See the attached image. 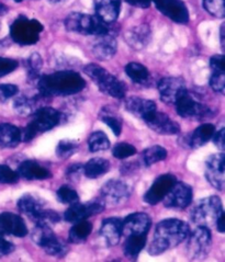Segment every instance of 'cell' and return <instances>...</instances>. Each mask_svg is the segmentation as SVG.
I'll return each instance as SVG.
<instances>
[{
    "instance_id": "obj_28",
    "label": "cell",
    "mask_w": 225,
    "mask_h": 262,
    "mask_svg": "<svg viewBox=\"0 0 225 262\" xmlns=\"http://www.w3.org/2000/svg\"><path fill=\"white\" fill-rule=\"evenodd\" d=\"M21 142V130L10 123L0 124V147L14 148Z\"/></svg>"
},
{
    "instance_id": "obj_6",
    "label": "cell",
    "mask_w": 225,
    "mask_h": 262,
    "mask_svg": "<svg viewBox=\"0 0 225 262\" xmlns=\"http://www.w3.org/2000/svg\"><path fill=\"white\" fill-rule=\"evenodd\" d=\"M222 201L219 196H209L198 202L191 212V221L198 226L210 228L215 226L220 215L223 213Z\"/></svg>"
},
{
    "instance_id": "obj_30",
    "label": "cell",
    "mask_w": 225,
    "mask_h": 262,
    "mask_svg": "<svg viewBox=\"0 0 225 262\" xmlns=\"http://www.w3.org/2000/svg\"><path fill=\"white\" fill-rule=\"evenodd\" d=\"M110 170V163L105 158H92L84 166V173L89 179H97Z\"/></svg>"
},
{
    "instance_id": "obj_31",
    "label": "cell",
    "mask_w": 225,
    "mask_h": 262,
    "mask_svg": "<svg viewBox=\"0 0 225 262\" xmlns=\"http://www.w3.org/2000/svg\"><path fill=\"white\" fill-rule=\"evenodd\" d=\"M146 244V234L143 235H129L124 243L123 250L128 258L136 259L139 252L143 250Z\"/></svg>"
},
{
    "instance_id": "obj_50",
    "label": "cell",
    "mask_w": 225,
    "mask_h": 262,
    "mask_svg": "<svg viewBox=\"0 0 225 262\" xmlns=\"http://www.w3.org/2000/svg\"><path fill=\"white\" fill-rule=\"evenodd\" d=\"M214 144L218 146L220 150H224V146H225V129L222 128L220 129L218 133H216L214 137Z\"/></svg>"
},
{
    "instance_id": "obj_13",
    "label": "cell",
    "mask_w": 225,
    "mask_h": 262,
    "mask_svg": "<svg viewBox=\"0 0 225 262\" xmlns=\"http://www.w3.org/2000/svg\"><path fill=\"white\" fill-rule=\"evenodd\" d=\"M105 202L103 200H94L85 204L77 202L72 204L71 207L65 212V220L69 223H77L88 217L101 213L105 210Z\"/></svg>"
},
{
    "instance_id": "obj_43",
    "label": "cell",
    "mask_w": 225,
    "mask_h": 262,
    "mask_svg": "<svg viewBox=\"0 0 225 262\" xmlns=\"http://www.w3.org/2000/svg\"><path fill=\"white\" fill-rule=\"evenodd\" d=\"M43 60L42 57L37 53H33L28 59V67H29V76L32 77V79L36 78L38 75V71L42 68Z\"/></svg>"
},
{
    "instance_id": "obj_4",
    "label": "cell",
    "mask_w": 225,
    "mask_h": 262,
    "mask_svg": "<svg viewBox=\"0 0 225 262\" xmlns=\"http://www.w3.org/2000/svg\"><path fill=\"white\" fill-rule=\"evenodd\" d=\"M32 121L21 132V141L30 142L38 134L50 130L58 125L60 122V113L51 106H42L32 114Z\"/></svg>"
},
{
    "instance_id": "obj_1",
    "label": "cell",
    "mask_w": 225,
    "mask_h": 262,
    "mask_svg": "<svg viewBox=\"0 0 225 262\" xmlns=\"http://www.w3.org/2000/svg\"><path fill=\"white\" fill-rule=\"evenodd\" d=\"M86 82L76 72L63 71L38 77L37 88L40 96L50 98L53 96H69L81 91Z\"/></svg>"
},
{
    "instance_id": "obj_17",
    "label": "cell",
    "mask_w": 225,
    "mask_h": 262,
    "mask_svg": "<svg viewBox=\"0 0 225 262\" xmlns=\"http://www.w3.org/2000/svg\"><path fill=\"white\" fill-rule=\"evenodd\" d=\"M187 90L183 79L178 77H166L158 82L160 99L167 104H175L177 99Z\"/></svg>"
},
{
    "instance_id": "obj_44",
    "label": "cell",
    "mask_w": 225,
    "mask_h": 262,
    "mask_svg": "<svg viewBox=\"0 0 225 262\" xmlns=\"http://www.w3.org/2000/svg\"><path fill=\"white\" fill-rule=\"evenodd\" d=\"M211 88L220 94H224L225 89V72H213L210 78Z\"/></svg>"
},
{
    "instance_id": "obj_53",
    "label": "cell",
    "mask_w": 225,
    "mask_h": 262,
    "mask_svg": "<svg viewBox=\"0 0 225 262\" xmlns=\"http://www.w3.org/2000/svg\"><path fill=\"white\" fill-rule=\"evenodd\" d=\"M8 12V8L3 3H0V15H4Z\"/></svg>"
},
{
    "instance_id": "obj_18",
    "label": "cell",
    "mask_w": 225,
    "mask_h": 262,
    "mask_svg": "<svg viewBox=\"0 0 225 262\" xmlns=\"http://www.w3.org/2000/svg\"><path fill=\"white\" fill-rule=\"evenodd\" d=\"M177 179L174 174L166 173L159 176L152 184L150 190L145 193L144 201L146 203H149L150 205L157 204L164 199V196L168 193V191L172 189Z\"/></svg>"
},
{
    "instance_id": "obj_38",
    "label": "cell",
    "mask_w": 225,
    "mask_h": 262,
    "mask_svg": "<svg viewBox=\"0 0 225 262\" xmlns=\"http://www.w3.org/2000/svg\"><path fill=\"white\" fill-rule=\"evenodd\" d=\"M56 195L58 201L62 202L63 204H75L77 202H79V196L77 194V192L69 188L68 186H62L57 192H56Z\"/></svg>"
},
{
    "instance_id": "obj_36",
    "label": "cell",
    "mask_w": 225,
    "mask_h": 262,
    "mask_svg": "<svg viewBox=\"0 0 225 262\" xmlns=\"http://www.w3.org/2000/svg\"><path fill=\"white\" fill-rule=\"evenodd\" d=\"M88 147L92 152L109 149V138L101 130H97V132L92 133L88 138Z\"/></svg>"
},
{
    "instance_id": "obj_51",
    "label": "cell",
    "mask_w": 225,
    "mask_h": 262,
    "mask_svg": "<svg viewBox=\"0 0 225 262\" xmlns=\"http://www.w3.org/2000/svg\"><path fill=\"white\" fill-rule=\"evenodd\" d=\"M131 6H134L137 8H142V9H146L151 6V0H124Z\"/></svg>"
},
{
    "instance_id": "obj_35",
    "label": "cell",
    "mask_w": 225,
    "mask_h": 262,
    "mask_svg": "<svg viewBox=\"0 0 225 262\" xmlns=\"http://www.w3.org/2000/svg\"><path fill=\"white\" fill-rule=\"evenodd\" d=\"M167 157V150L161 146H151L143 151V160L146 166H152L158 161L165 160Z\"/></svg>"
},
{
    "instance_id": "obj_12",
    "label": "cell",
    "mask_w": 225,
    "mask_h": 262,
    "mask_svg": "<svg viewBox=\"0 0 225 262\" xmlns=\"http://www.w3.org/2000/svg\"><path fill=\"white\" fill-rule=\"evenodd\" d=\"M161 201L170 209H186L192 201V189L187 183L176 181Z\"/></svg>"
},
{
    "instance_id": "obj_27",
    "label": "cell",
    "mask_w": 225,
    "mask_h": 262,
    "mask_svg": "<svg viewBox=\"0 0 225 262\" xmlns=\"http://www.w3.org/2000/svg\"><path fill=\"white\" fill-rule=\"evenodd\" d=\"M18 207L23 214H26L34 223H36L42 212L45 210L40 200L32 194L22 195L18 201Z\"/></svg>"
},
{
    "instance_id": "obj_3",
    "label": "cell",
    "mask_w": 225,
    "mask_h": 262,
    "mask_svg": "<svg viewBox=\"0 0 225 262\" xmlns=\"http://www.w3.org/2000/svg\"><path fill=\"white\" fill-rule=\"evenodd\" d=\"M65 27L71 32H76L83 35L98 36L111 33L110 23L103 21L96 14L91 15L73 12L66 17Z\"/></svg>"
},
{
    "instance_id": "obj_39",
    "label": "cell",
    "mask_w": 225,
    "mask_h": 262,
    "mask_svg": "<svg viewBox=\"0 0 225 262\" xmlns=\"http://www.w3.org/2000/svg\"><path fill=\"white\" fill-rule=\"evenodd\" d=\"M204 9L215 18L223 19L225 17L224 0H203Z\"/></svg>"
},
{
    "instance_id": "obj_40",
    "label": "cell",
    "mask_w": 225,
    "mask_h": 262,
    "mask_svg": "<svg viewBox=\"0 0 225 262\" xmlns=\"http://www.w3.org/2000/svg\"><path fill=\"white\" fill-rule=\"evenodd\" d=\"M78 149V145H77L73 141H60L56 147V155L62 158L65 159L71 157L72 155Z\"/></svg>"
},
{
    "instance_id": "obj_14",
    "label": "cell",
    "mask_w": 225,
    "mask_h": 262,
    "mask_svg": "<svg viewBox=\"0 0 225 262\" xmlns=\"http://www.w3.org/2000/svg\"><path fill=\"white\" fill-rule=\"evenodd\" d=\"M143 121L155 133L160 135H176L180 132V126L177 122L157 110L147 115Z\"/></svg>"
},
{
    "instance_id": "obj_22",
    "label": "cell",
    "mask_w": 225,
    "mask_h": 262,
    "mask_svg": "<svg viewBox=\"0 0 225 262\" xmlns=\"http://www.w3.org/2000/svg\"><path fill=\"white\" fill-rule=\"evenodd\" d=\"M124 40L129 44L130 48L136 51L143 50L151 41L150 27L146 25L134 27L133 29L127 31V33L124 34Z\"/></svg>"
},
{
    "instance_id": "obj_9",
    "label": "cell",
    "mask_w": 225,
    "mask_h": 262,
    "mask_svg": "<svg viewBox=\"0 0 225 262\" xmlns=\"http://www.w3.org/2000/svg\"><path fill=\"white\" fill-rule=\"evenodd\" d=\"M32 241L52 257H63L67 252L66 245L54 234L50 226L36 225L32 232Z\"/></svg>"
},
{
    "instance_id": "obj_23",
    "label": "cell",
    "mask_w": 225,
    "mask_h": 262,
    "mask_svg": "<svg viewBox=\"0 0 225 262\" xmlns=\"http://www.w3.org/2000/svg\"><path fill=\"white\" fill-rule=\"evenodd\" d=\"M95 10L98 18L107 23H112L120 14L121 0H95Z\"/></svg>"
},
{
    "instance_id": "obj_48",
    "label": "cell",
    "mask_w": 225,
    "mask_h": 262,
    "mask_svg": "<svg viewBox=\"0 0 225 262\" xmlns=\"http://www.w3.org/2000/svg\"><path fill=\"white\" fill-rule=\"evenodd\" d=\"M81 172H84V166L80 164H75L67 168L66 176L68 177V179L76 181L79 179V176Z\"/></svg>"
},
{
    "instance_id": "obj_24",
    "label": "cell",
    "mask_w": 225,
    "mask_h": 262,
    "mask_svg": "<svg viewBox=\"0 0 225 262\" xmlns=\"http://www.w3.org/2000/svg\"><path fill=\"white\" fill-rule=\"evenodd\" d=\"M122 220L118 217L106 219L100 228V235H101L106 243L109 246H115L120 242L122 236Z\"/></svg>"
},
{
    "instance_id": "obj_29",
    "label": "cell",
    "mask_w": 225,
    "mask_h": 262,
    "mask_svg": "<svg viewBox=\"0 0 225 262\" xmlns=\"http://www.w3.org/2000/svg\"><path fill=\"white\" fill-rule=\"evenodd\" d=\"M215 133V127L210 123H206V124L200 125L193 134L189 141V144L192 148H199L201 146L206 145L209 141L211 140Z\"/></svg>"
},
{
    "instance_id": "obj_45",
    "label": "cell",
    "mask_w": 225,
    "mask_h": 262,
    "mask_svg": "<svg viewBox=\"0 0 225 262\" xmlns=\"http://www.w3.org/2000/svg\"><path fill=\"white\" fill-rule=\"evenodd\" d=\"M19 88L14 84L3 83L0 84V102H6L7 100L14 97L18 94Z\"/></svg>"
},
{
    "instance_id": "obj_42",
    "label": "cell",
    "mask_w": 225,
    "mask_h": 262,
    "mask_svg": "<svg viewBox=\"0 0 225 262\" xmlns=\"http://www.w3.org/2000/svg\"><path fill=\"white\" fill-rule=\"evenodd\" d=\"M19 180L18 172L13 171L10 167L0 164V184H13Z\"/></svg>"
},
{
    "instance_id": "obj_52",
    "label": "cell",
    "mask_w": 225,
    "mask_h": 262,
    "mask_svg": "<svg viewBox=\"0 0 225 262\" xmlns=\"http://www.w3.org/2000/svg\"><path fill=\"white\" fill-rule=\"evenodd\" d=\"M224 222H225V216H224V212H223L219 216L218 221H216V223H215V227H216V229L219 230L220 233H224L225 232Z\"/></svg>"
},
{
    "instance_id": "obj_21",
    "label": "cell",
    "mask_w": 225,
    "mask_h": 262,
    "mask_svg": "<svg viewBox=\"0 0 225 262\" xmlns=\"http://www.w3.org/2000/svg\"><path fill=\"white\" fill-rule=\"evenodd\" d=\"M0 232L15 237H25L28 234V227L19 215L6 212L0 214Z\"/></svg>"
},
{
    "instance_id": "obj_5",
    "label": "cell",
    "mask_w": 225,
    "mask_h": 262,
    "mask_svg": "<svg viewBox=\"0 0 225 262\" xmlns=\"http://www.w3.org/2000/svg\"><path fill=\"white\" fill-rule=\"evenodd\" d=\"M84 72L104 94L115 99H122L126 97L124 84L101 66L89 64L84 68Z\"/></svg>"
},
{
    "instance_id": "obj_49",
    "label": "cell",
    "mask_w": 225,
    "mask_h": 262,
    "mask_svg": "<svg viewBox=\"0 0 225 262\" xmlns=\"http://www.w3.org/2000/svg\"><path fill=\"white\" fill-rule=\"evenodd\" d=\"M210 66L212 72H225L224 55H214L211 57Z\"/></svg>"
},
{
    "instance_id": "obj_20",
    "label": "cell",
    "mask_w": 225,
    "mask_h": 262,
    "mask_svg": "<svg viewBox=\"0 0 225 262\" xmlns=\"http://www.w3.org/2000/svg\"><path fill=\"white\" fill-rule=\"evenodd\" d=\"M118 50V43L111 33L96 36V40L92 44V54L99 60L111 59Z\"/></svg>"
},
{
    "instance_id": "obj_55",
    "label": "cell",
    "mask_w": 225,
    "mask_h": 262,
    "mask_svg": "<svg viewBox=\"0 0 225 262\" xmlns=\"http://www.w3.org/2000/svg\"><path fill=\"white\" fill-rule=\"evenodd\" d=\"M49 2H51V3H60L62 0H49Z\"/></svg>"
},
{
    "instance_id": "obj_2",
    "label": "cell",
    "mask_w": 225,
    "mask_h": 262,
    "mask_svg": "<svg viewBox=\"0 0 225 262\" xmlns=\"http://www.w3.org/2000/svg\"><path fill=\"white\" fill-rule=\"evenodd\" d=\"M190 233L187 223L177 219H168L158 223L152 243L149 247V253L158 256L168 249L175 248L181 244Z\"/></svg>"
},
{
    "instance_id": "obj_7",
    "label": "cell",
    "mask_w": 225,
    "mask_h": 262,
    "mask_svg": "<svg viewBox=\"0 0 225 262\" xmlns=\"http://www.w3.org/2000/svg\"><path fill=\"white\" fill-rule=\"evenodd\" d=\"M43 31V26L34 19L19 17L10 28V35L13 42L20 45H32L38 41V35Z\"/></svg>"
},
{
    "instance_id": "obj_8",
    "label": "cell",
    "mask_w": 225,
    "mask_h": 262,
    "mask_svg": "<svg viewBox=\"0 0 225 262\" xmlns=\"http://www.w3.org/2000/svg\"><path fill=\"white\" fill-rule=\"evenodd\" d=\"M175 105L177 113L183 119L204 120L214 117V112L211 110V107L196 100L188 89L177 99Z\"/></svg>"
},
{
    "instance_id": "obj_33",
    "label": "cell",
    "mask_w": 225,
    "mask_h": 262,
    "mask_svg": "<svg viewBox=\"0 0 225 262\" xmlns=\"http://www.w3.org/2000/svg\"><path fill=\"white\" fill-rule=\"evenodd\" d=\"M126 73L131 80L137 84H145L150 79V73L147 68L136 61H132L126 66Z\"/></svg>"
},
{
    "instance_id": "obj_19",
    "label": "cell",
    "mask_w": 225,
    "mask_h": 262,
    "mask_svg": "<svg viewBox=\"0 0 225 262\" xmlns=\"http://www.w3.org/2000/svg\"><path fill=\"white\" fill-rule=\"evenodd\" d=\"M152 226V220L145 213L130 214L122 220V232L126 235H143L149 233Z\"/></svg>"
},
{
    "instance_id": "obj_16",
    "label": "cell",
    "mask_w": 225,
    "mask_h": 262,
    "mask_svg": "<svg viewBox=\"0 0 225 262\" xmlns=\"http://www.w3.org/2000/svg\"><path fill=\"white\" fill-rule=\"evenodd\" d=\"M225 155L223 152L213 154L206 161V177L212 186L222 191L224 189Z\"/></svg>"
},
{
    "instance_id": "obj_10",
    "label": "cell",
    "mask_w": 225,
    "mask_h": 262,
    "mask_svg": "<svg viewBox=\"0 0 225 262\" xmlns=\"http://www.w3.org/2000/svg\"><path fill=\"white\" fill-rule=\"evenodd\" d=\"M211 246L212 236L210 229L204 226H198L189 236L187 245L188 257L192 260H203L210 252Z\"/></svg>"
},
{
    "instance_id": "obj_37",
    "label": "cell",
    "mask_w": 225,
    "mask_h": 262,
    "mask_svg": "<svg viewBox=\"0 0 225 262\" xmlns=\"http://www.w3.org/2000/svg\"><path fill=\"white\" fill-rule=\"evenodd\" d=\"M100 120L105 122L106 124L109 126L112 132L114 133L115 136H119L122 132V124H121V120L116 117L115 114L112 112H109L107 109H105L101 114H100Z\"/></svg>"
},
{
    "instance_id": "obj_46",
    "label": "cell",
    "mask_w": 225,
    "mask_h": 262,
    "mask_svg": "<svg viewBox=\"0 0 225 262\" xmlns=\"http://www.w3.org/2000/svg\"><path fill=\"white\" fill-rule=\"evenodd\" d=\"M18 67V61L11 58L0 57V77L12 73Z\"/></svg>"
},
{
    "instance_id": "obj_15",
    "label": "cell",
    "mask_w": 225,
    "mask_h": 262,
    "mask_svg": "<svg viewBox=\"0 0 225 262\" xmlns=\"http://www.w3.org/2000/svg\"><path fill=\"white\" fill-rule=\"evenodd\" d=\"M159 12H161L172 21L186 25L189 21V12L187 7L181 0H151Z\"/></svg>"
},
{
    "instance_id": "obj_41",
    "label": "cell",
    "mask_w": 225,
    "mask_h": 262,
    "mask_svg": "<svg viewBox=\"0 0 225 262\" xmlns=\"http://www.w3.org/2000/svg\"><path fill=\"white\" fill-rule=\"evenodd\" d=\"M113 156L118 159H124L133 156L136 154V148L128 143L116 144L113 147Z\"/></svg>"
},
{
    "instance_id": "obj_47",
    "label": "cell",
    "mask_w": 225,
    "mask_h": 262,
    "mask_svg": "<svg viewBox=\"0 0 225 262\" xmlns=\"http://www.w3.org/2000/svg\"><path fill=\"white\" fill-rule=\"evenodd\" d=\"M13 250H14V245L9 241H7L4 234L0 232V257L9 255V253H11Z\"/></svg>"
},
{
    "instance_id": "obj_11",
    "label": "cell",
    "mask_w": 225,
    "mask_h": 262,
    "mask_svg": "<svg viewBox=\"0 0 225 262\" xmlns=\"http://www.w3.org/2000/svg\"><path fill=\"white\" fill-rule=\"evenodd\" d=\"M100 193H101L105 204L116 206L128 201L131 194V190L128 183L122 180L114 179L106 182L105 186L100 190Z\"/></svg>"
},
{
    "instance_id": "obj_34",
    "label": "cell",
    "mask_w": 225,
    "mask_h": 262,
    "mask_svg": "<svg viewBox=\"0 0 225 262\" xmlns=\"http://www.w3.org/2000/svg\"><path fill=\"white\" fill-rule=\"evenodd\" d=\"M14 110L17 111L22 117H29L32 115L38 107H37V99L29 98V97H19L14 100L13 102Z\"/></svg>"
},
{
    "instance_id": "obj_26",
    "label": "cell",
    "mask_w": 225,
    "mask_h": 262,
    "mask_svg": "<svg viewBox=\"0 0 225 262\" xmlns=\"http://www.w3.org/2000/svg\"><path fill=\"white\" fill-rule=\"evenodd\" d=\"M126 109L134 117L143 120L152 112L156 111V103L152 100L130 97L126 100Z\"/></svg>"
},
{
    "instance_id": "obj_56",
    "label": "cell",
    "mask_w": 225,
    "mask_h": 262,
    "mask_svg": "<svg viewBox=\"0 0 225 262\" xmlns=\"http://www.w3.org/2000/svg\"><path fill=\"white\" fill-rule=\"evenodd\" d=\"M15 3H21V2H23V0H14Z\"/></svg>"
},
{
    "instance_id": "obj_25",
    "label": "cell",
    "mask_w": 225,
    "mask_h": 262,
    "mask_svg": "<svg viewBox=\"0 0 225 262\" xmlns=\"http://www.w3.org/2000/svg\"><path fill=\"white\" fill-rule=\"evenodd\" d=\"M18 174L27 180H45L52 177L48 169L34 160H25L18 168Z\"/></svg>"
},
{
    "instance_id": "obj_32",
    "label": "cell",
    "mask_w": 225,
    "mask_h": 262,
    "mask_svg": "<svg viewBox=\"0 0 225 262\" xmlns=\"http://www.w3.org/2000/svg\"><path fill=\"white\" fill-rule=\"evenodd\" d=\"M91 229H92L91 223L87 222L86 220L77 222L72 227L71 232H69L68 241L72 244H80L87 239L88 236L91 233Z\"/></svg>"
},
{
    "instance_id": "obj_54",
    "label": "cell",
    "mask_w": 225,
    "mask_h": 262,
    "mask_svg": "<svg viewBox=\"0 0 225 262\" xmlns=\"http://www.w3.org/2000/svg\"><path fill=\"white\" fill-rule=\"evenodd\" d=\"M224 27H225V25L221 26V46H222V50H224Z\"/></svg>"
}]
</instances>
